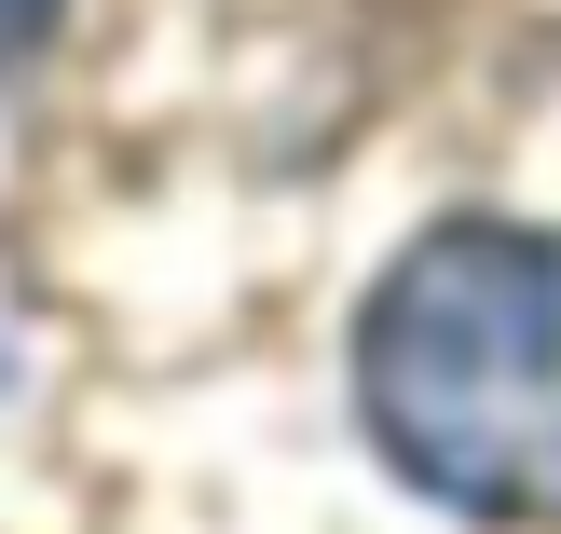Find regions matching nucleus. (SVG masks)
<instances>
[{"mask_svg":"<svg viewBox=\"0 0 561 534\" xmlns=\"http://www.w3.org/2000/svg\"><path fill=\"white\" fill-rule=\"evenodd\" d=\"M356 398L398 480L466 521H561V234L438 219L356 316Z\"/></svg>","mask_w":561,"mask_h":534,"instance_id":"1","label":"nucleus"},{"mask_svg":"<svg viewBox=\"0 0 561 534\" xmlns=\"http://www.w3.org/2000/svg\"><path fill=\"white\" fill-rule=\"evenodd\" d=\"M27 14H42V0H0V42H14V27H27Z\"/></svg>","mask_w":561,"mask_h":534,"instance_id":"2","label":"nucleus"}]
</instances>
